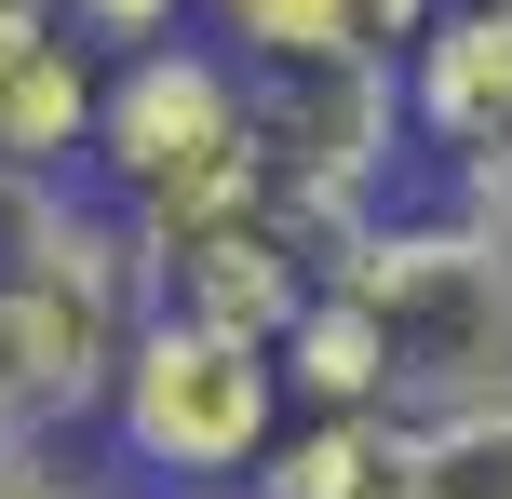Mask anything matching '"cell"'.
<instances>
[{"label":"cell","instance_id":"7a4b0ae2","mask_svg":"<svg viewBox=\"0 0 512 499\" xmlns=\"http://www.w3.org/2000/svg\"><path fill=\"white\" fill-rule=\"evenodd\" d=\"M81 189H95L108 216H135L149 243L256 203V189H270V149H256V68L216 41V27H189V41H162V54H122V68H108V122H95Z\"/></svg>","mask_w":512,"mask_h":499},{"label":"cell","instance_id":"ba28073f","mask_svg":"<svg viewBox=\"0 0 512 499\" xmlns=\"http://www.w3.org/2000/svg\"><path fill=\"white\" fill-rule=\"evenodd\" d=\"M418 446H432V432L391 419V405H364V419H297L270 446V473H256V499H418Z\"/></svg>","mask_w":512,"mask_h":499},{"label":"cell","instance_id":"9c48e42d","mask_svg":"<svg viewBox=\"0 0 512 499\" xmlns=\"http://www.w3.org/2000/svg\"><path fill=\"white\" fill-rule=\"evenodd\" d=\"M283 392H297V419H364V405H391V338L378 311H364L351 284H324L297 324H283ZM405 419V405H391Z\"/></svg>","mask_w":512,"mask_h":499},{"label":"cell","instance_id":"8fae6325","mask_svg":"<svg viewBox=\"0 0 512 499\" xmlns=\"http://www.w3.org/2000/svg\"><path fill=\"white\" fill-rule=\"evenodd\" d=\"M81 230V176H41V162H0V297Z\"/></svg>","mask_w":512,"mask_h":499},{"label":"cell","instance_id":"7c38bea8","mask_svg":"<svg viewBox=\"0 0 512 499\" xmlns=\"http://www.w3.org/2000/svg\"><path fill=\"white\" fill-rule=\"evenodd\" d=\"M68 27L122 68V54H162V41H189L203 27V0H68Z\"/></svg>","mask_w":512,"mask_h":499},{"label":"cell","instance_id":"2e32d148","mask_svg":"<svg viewBox=\"0 0 512 499\" xmlns=\"http://www.w3.org/2000/svg\"><path fill=\"white\" fill-rule=\"evenodd\" d=\"M0 14H68V0H0Z\"/></svg>","mask_w":512,"mask_h":499},{"label":"cell","instance_id":"6da1fadb","mask_svg":"<svg viewBox=\"0 0 512 499\" xmlns=\"http://www.w3.org/2000/svg\"><path fill=\"white\" fill-rule=\"evenodd\" d=\"M337 284L378 311L391 338V405L405 419H472L512 405V216H486L472 189L364 216Z\"/></svg>","mask_w":512,"mask_h":499},{"label":"cell","instance_id":"9a60e30c","mask_svg":"<svg viewBox=\"0 0 512 499\" xmlns=\"http://www.w3.org/2000/svg\"><path fill=\"white\" fill-rule=\"evenodd\" d=\"M135 499H189V486H135ZM230 499H256V486H230Z\"/></svg>","mask_w":512,"mask_h":499},{"label":"cell","instance_id":"5bb4252c","mask_svg":"<svg viewBox=\"0 0 512 499\" xmlns=\"http://www.w3.org/2000/svg\"><path fill=\"white\" fill-rule=\"evenodd\" d=\"M472 203H486V216H512V162H499V176H472Z\"/></svg>","mask_w":512,"mask_h":499},{"label":"cell","instance_id":"5b68a950","mask_svg":"<svg viewBox=\"0 0 512 499\" xmlns=\"http://www.w3.org/2000/svg\"><path fill=\"white\" fill-rule=\"evenodd\" d=\"M351 243H364V230H337V216H310V203H283V189H256V203L203 216V230H162L149 257H162V311L216 324V338L283 351V324H297L310 297L351 270Z\"/></svg>","mask_w":512,"mask_h":499},{"label":"cell","instance_id":"277c9868","mask_svg":"<svg viewBox=\"0 0 512 499\" xmlns=\"http://www.w3.org/2000/svg\"><path fill=\"white\" fill-rule=\"evenodd\" d=\"M256 149H270V189L337 230L405 203V162H418V108L405 68H351V54H283L256 68Z\"/></svg>","mask_w":512,"mask_h":499},{"label":"cell","instance_id":"52a82bcc","mask_svg":"<svg viewBox=\"0 0 512 499\" xmlns=\"http://www.w3.org/2000/svg\"><path fill=\"white\" fill-rule=\"evenodd\" d=\"M95 122H108V54L68 14H0V162L81 176Z\"/></svg>","mask_w":512,"mask_h":499},{"label":"cell","instance_id":"3957f363","mask_svg":"<svg viewBox=\"0 0 512 499\" xmlns=\"http://www.w3.org/2000/svg\"><path fill=\"white\" fill-rule=\"evenodd\" d=\"M297 432V392H283V351L256 338H216L189 311H149V338L122 351L95 405V446L149 486H189V499H230L270 473V446Z\"/></svg>","mask_w":512,"mask_h":499},{"label":"cell","instance_id":"8992f818","mask_svg":"<svg viewBox=\"0 0 512 499\" xmlns=\"http://www.w3.org/2000/svg\"><path fill=\"white\" fill-rule=\"evenodd\" d=\"M405 108H418L432 189L499 176V162H512V0H445V27L418 41V68H405Z\"/></svg>","mask_w":512,"mask_h":499},{"label":"cell","instance_id":"4fadbf2b","mask_svg":"<svg viewBox=\"0 0 512 499\" xmlns=\"http://www.w3.org/2000/svg\"><path fill=\"white\" fill-rule=\"evenodd\" d=\"M0 499H108L95 473H81V432H0Z\"/></svg>","mask_w":512,"mask_h":499},{"label":"cell","instance_id":"30bf717a","mask_svg":"<svg viewBox=\"0 0 512 499\" xmlns=\"http://www.w3.org/2000/svg\"><path fill=\"white\" fill-rule=\"evenodd\" d=\"M418 499H512V405H472V419H418Z\"/></svg>","mask_w":512,"mask_h":499}]
</instances>
